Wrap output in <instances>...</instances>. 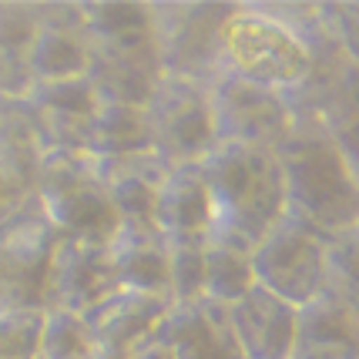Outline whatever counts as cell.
Instances as JSON below:
<instances>
[{"label": "cell", "instance_id": "6da1fadb", "mask_svg": "<svg viewBox=\"0 0 359 359\" xmlns=\"http://www.w3.org/2000/svg\"><path fill=\"white\" fill-rule=\"evenodd\" d=\"M198 168L212 202V242L252 252L285 219V185L276 151L219 141Z\"/></svg>", "mask_w": 359, "mask_h": 359}, {"label": "cell", "instance_id": "7a4b0ae2", "mask_svg": "<svg viewBox=\"0 0 359 359\" xmlns=\"http://www.w3.org/2000/svg\"><path fill=\"white\" fill-rule=\"evenodd\" d=\"M88 27V81L101 101L144 108L165 78L158 57L151 4L144 0H94L81 4Z\"/></svg>", "mask_w": 359, "mask_h": 359}, {"label": "cell", "instance_id": "3957f363", "mask_svg": "<svg viewBox=\"0 0 359 359\" xmlns=\"http://www.w3.org/2000/svg\"><path fill=\"white\" fill-rule=\"evenodd\" d=\"M285 185V215L326 242L359 225V185L349 175L329 131L316 121H296L276 148Z\"/></svg>", "mask_w": 359, "mask_h": 359}, {"label": "cell", "instance_id": "277c9868", "mask_svg": "<svg viewBox=\"0 0 359 359\" xmlns=\"http://www.w3.org/2000/svg\"><path fill=\"white\" fill-rule=\"evenodd\" d=\"M309 67V44L289 24H282L266 4H235L222 27L219 74H232L276 94H289L302 84Z\"/></svg>", "mask_w": 359, "mask_h": 359}, {"label": "cell", "instance_id": "5b68a950", "mask_svg": "<svg viewBox=\"0 0 359 359\" xmlns=\"http://www.w3.org/2000/svg\"><path fill=\"white\" fill-rule=\"evenodd\" d=\"M37 205L61 238L111 242L121 222L101 182L97 161L78 151H47L37 172Z\"/></svg>", "mask_w": 359, "mask_h": 359}, {"label": "cell", "instance_id": "8992f818", "mask_svg": "<svg viewBox=\"0 0 359 359\" xmlns=\"http://www.w3.org/2000/svg\"><path fill=\"white\" fill-rule=\"evenodd\" d=\"M235 4H198V0H158L151 4L158 57L165 78L212 84L219 74L222 27Z\"/></svg>", "mask_w": 359, "mask_h": 359}, {"label": "cell", "instance_id": "52a82bcc", "mask_svg": "<svg viewBox=\"0 0 359 359\" xmlns=\"http://www.w3.org/2000/svg\"><path fill=\"white\" fill-rule=\"evenodd\" d=\"M326 249L329 242L323 235L285 215L249 252L255 285L296 309L309 306L326 292Z\"/></svg>", "mask_w": 359, "mask_h": 359}, {"label": "cell", "instance_id": "ba28073f", "mask_svg": "<svg viewBox=\"0 0 359 359\" xmlns=\"http://www.w3.org/2000/svg\"><path fill=\"white\" fill-rule=\"evenodd\" d=\"M144 121L155 151L168 168L198 165L215 148L208 88L182 78H161L144 104Z\"/></svg>", "mask_w": 359, "mask_h": 359}, {"label": "cell", "instance_id": "9c48e42d", "mask_svg": "<svg viewBox=\"0 0 359 359\" xmlns=\"http://www.w3.org/2000/svg\"><path fill=\"white\" fill-rule=\"evenodd\" d=\"M57 238L37 202L0 229V313H47Z\"/></svg>", "mask_w": 359, "mask_h": 359}, {"label": "cell", "instance_id": "30bf717a", "mask_svg": "<svg viewBox=\"0 0 359 359\" xmlns=\"http://www.w3.org/2000/svg\"><path fill=\"white\" fill-rule=\"evenodd\" d=\"M215 144H245V148H269L276 151L282 138L292 131V114L282 94L266 91L232 74H219L208 84Z\"/></svg>", "mask_w": 359, "mask_h": 359}, {"label": "cell", "instance_id": "8fae6325", "mask_svg": "<svg viewBox=\"0 0 359 359\" xmlns=\"http://www.w3.org/2000/svg\"><path fill=\"white\" fill-rule=\"evenodd\" d=\"M118 276L111 266V242L94 238H57L50 262L47 309L84 316L97 309L111 292H118Z\"/></svg>", "mask_w": 359, "mask_h": 359}, {"label": "cell", "instance_id": "7c38bea8", "mask_svg": "<svg viewBox=\"0 0 359 359\" xmlns=\"http://www.w3.org/2000/svg\"><path fill=\"white\" fill-rule=\"evenodd\" d=\"M34 11H37V31L27 54L34 84L88 78L91 47L78 0H34Z\"/></svg>", "mask_w": 359, "mask_h": 359}, {"label": "cell", "instance_id": "4fadbf2b", "mask_svg": "<svg viewBox=\"0 0 359 359\" xmlns=\"http://www.w3.org/2000/svg\"><path fill=\"white\" fill-rule=\"evenodd\" d=\"M27 104H31L34 118H37L44 155L47 151H78V155H84L94 111L101 104L91 81L67 78L34 84L27 91Z\"/></svg>", "mask_w": 359, "mask_h": 359}, {"label": "cell", "instance_id": "5bb4252c", "mask_svg": "<svg viewBox=\"0 0 359 359\" xmlns=\"http://www.w3.org/2000/svg\"><path fill=\"white\" fill-rule=\"evenodd\" d=\"M229 326L242 359H292L296 353L299 309L259 285L229 306Z\"/></svg>", "mask_w": 359, "mask_h": 359}, {"label": "cell", "instance_id": "9a60e30c", "mask_svg": "<svg viewBox=\"0 0 359 359\" xmlns=\"http://www.w3.org/2000/svg\"><path fill=\"white\" fill-rule=\"evenodd\" d=\"M168 309H172L168 296H151V292H135V289L111 292L97 309L84 316L94 346H97V359H121L131 346L148 339L161 326Z\"/></svg>", "mask_w": 359, "mask_h": 359}, {"label": "cell", "instance_id": "2e32d148", "mask_svg": "<svg viewBox=\"0 0 359 359\" xmlns=\"http://www.w3.org/2000/svg\"><path fill=\"white\" fill-rule=\"evenodd\" d=\"M158 329L168 339L175 359H242L229 326V309L208 299L172 302Z\"/></svg>", "mask_w": 359, "mask_h": 359}, {"label": "cell", "instance_id": "e0dca14e", "mask_svg": "<svg viewBox=\"0 0 359 359\" xmlns=\"http://www.w3.org/2000/svg\"><path fill=\"white\" fill-rule=\"evenodd\" d=\"M155 225L168 245H185V242H208L212 232V202L205 188L202 168L185 165L172 168L158 188L155 202Z\"/></svg>", "mask_w": 359, "mask_h": 359}, {"label": "cell", "instance_id": "ac0fdd59", "mask_svg": "<svg viewBox=\"0 0 359 359\" xmlns=\"http://www.w3.org/2000/svg\"><path fill=\"white\" fill-rule=\"evenodd\" d=\"M101 182L108 188V198L118 212L121 229H158L155 225V202L165 175L172 172L155 151L114 161H97Z\"/></svg>", "mask_w": 359, "mask_h": 359}, {"label": "cell", "instance_id": "d6986e66", "mask_svg": "<svg viewBox=\"0 0 359 359\" xmlns=\"http://www.w3.org/2000/svg\"><path fill=\"white\" fill-rule=\"evenodd\" d=\"M292 359H359V309L332 292L302 306Z\"/></svg>", "mask_w": 359, "mask_h": 359}, {"label": "cell", "instance_id": "ffe728a7", "mask_svg": "<svg viewBox=\"0 0 359 359\" xmlns=\"http://www.w3.org/2000/svg\"><path fill=\"white\" fill-rule=\"evenodd\" d=\"M111 266L121 289L168 296V242L158 229H118L111 238Z\"/></svg>", "mask_w": 359, "mask_h": 359}, {"label": "cell", "instance_id": "44dd1931", "mask_svg": "<svg viewBox=\"0 0 359 359\" xmlns=\"http://www.w3.org/2000/svg\"><path fill=\"white\" fill-rule=\"evenodd\" d=\"M34 31V0H0V97H27L34 88L27 67Z\"/></svg>", "mask_w": 359, "mask_h": 359}, {"label": "cell", "instance_id": "7402d4cb", "mask_svg": "<svg viewBox=\"0 0 359 359\" xmlns=\"http://www.w3.org/2000/svg\"><path fill=\"white\" fill-rule=\"evenodd\" d=\"M148 151H151V135H148L144 108L101 101L94 111L84 155L94 161H114V158L148 155Z\"/></svg>", "mask_w": 359, "mask_h": 359}, {"label": "cell", "instance_id": "603a6c76", "mask_svg": "<svg viewBox=\"0 0 359 359\" xmlns=\"http://www.w3.org/2000/svg\"><path fill=\"white\" fill-rule=\"evenodd\" d=\"M41 161H44V141L27 97H0V168L37 188Z\"/></svg>", "mask_w": 359, "mask_h": 359}, {"label": "cell", "instance_id": "cb8c5ba5", "mask_svg": "<svg viewBox=\"0 0 359 359\" xmlns=\"http://www.w3.org/2000/svg\"><path fill=\"white\" fill-rule=\"evenodd\" d=\"M255 289V276H252V259L245 249L238 245H225V242H205V289L202 299L215 302V306H235L238 299H245Z\"/></svg>", "mask_w": 359, "mask_h": 359}, {"label": "cell", "instance_id": "d4e9b609", "mask_svg": "<svg viewBox=\"0 0 359 359\" xmlns=\"http://www.w3.org/2000/svg\"><path fill=\"white\" fill-rule=\"evenodd\" d=\"M37 359H97V346H94L88 323L74 313L47 309Z\"/></svg>", "mask_w": 359, "mask_h": 359}, {"label": "cell", "instance_id": "484cf974", "mask_svg": "<svg viewBox=\"0 0 359 359\" xmlns=\"http://www.w3.org/2000/svg\"><path fill=\"white\" fill-rule=\"evenodd\" d=\"M326 292L359 309V225L332 238L326 249Z\"/></svg>", "mask_w": 359, "mask_h": 359}, {"label": "cell", "instance_id": "4316f807", "mask_svg": "<svg viewBox=\"0 0 359 359\" xmlns=\"http://www.w3.org/2000/svg\"><path fill=\"white\" fill-rule=\"evenodd\" d=\"M205 289V242L168 245V292L172 302H195Z\"/></svg>", "mask_w": 359, "mask_h": 359}, {"label": "cell", "instance_id": "83f0119b", "mask_svg": "<svg viewBox=\"0 0 359 359\" xmlns=\"http://www.w3.org/2000/svg\"><path fill=\"white\" fill-rule=\"evenodd\" d=\"M44 313H0V359H37Z\"/></svg>", "mask_w": 359, "mask_h": 359}, {"label": "cell", "instance_id": "f1b7e54d", "mask_svg": "<svg viewBox=\"0 0 359 359\" xmlns=\"http://www.w3.org/2000/svg\"><path fill=\"white\" fill-rule=\"evenodd\" d=\"M323 14H326V27L332 34V41L359 67V0L323 4Z\"/></svg>", "mask_w": 359, "mask_h": 359}, {"label": "cell", "instance_id": "f546056e", "mask_svg": "<svg viewBox=\"0 0 359 359\" xmlns=\"http://www.w3.org/2000/svg\"><path fill=\"white\" fill-rule=\"evenodd\" d=\"M323 128L329 131V138L339 148L349 175L356 178V185H359V104H353V108L343 111V114H336V118Z\"/></svg>", "mask_w": 359, "mask_h": 359}, {"label": "cell", "instance_id": "4dcf8cb0", "mask_svg": "<svg viewBox=\"0 0 359 359\" xmlns=\"http://www.w3.org/2000/svg\"><path fill=\"white\" fill-rule=\"evenodd\" d=\"M34 202H37V195H34L31 182H24V178L11 175L7 168H0V229L11 225L14 219H20Z\"/></svg>", "mask_w": 359, "mask_h": 359}, {"label": "cell", "instance_id": "1f68e13d", "mask_svg": "<svg viewBox=\"0 0 359 359\" xmlns=\"http://www.w3.org/2000/svg\"><path fill=\"white\" fill-rule=\"evenodd\" d=\"M121 359H175V356H172V346H168V339L161 336V329H155L148 339H141L138 346H131Z\"/></svg>", "mask_w": 359, "mask_h": 359}]
</instances>
